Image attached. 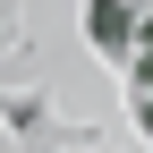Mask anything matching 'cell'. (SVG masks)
Listing matches in <instances>:
<instances>
[{
    "label": "cell",
    "instance_id": "cell-1",
    "mask_svg": "<svg viewBox=\"0 0 153 153\" xmlns=\"http://www.w3.org/2000/svg\"><path fill=\"white\" fill-rule=\"evenodd\" d=\"M85 26H94V43H102V51H128V43H136L128 0H94V9H85Z\"/></svg>",
    "mask_w": 153,
    "mask_h": 153
},
{
    "label": "cell",
    "instance_id": "cell-2",
    "mask_svg": "<svg viewBox=\"0 0 153 153\" xmlns=\"http://www.w3.org/2000/svg\"><path fill=\"white\" fill-rule=\"evenodd\" d=\"M145 68H136V128H145V136H153V34H145Z\"/></svg>",
    "mask_w": 153,
    "mask_h": 153
},
{
    "label": "cell",
    "instance_id": "cell-3",
    "mask_svg": "<svg viewBox=\"0 0 153 153\" xmlns=\"http://www.w3.org/2000/svg\"><path fill=\"white\" fill-rule=\"evenodd\" d=\"M0 17H9V0H0Z\"/></svg>",
    "mask_w": 153,
    "mask_h": 153
}]
</instances>
